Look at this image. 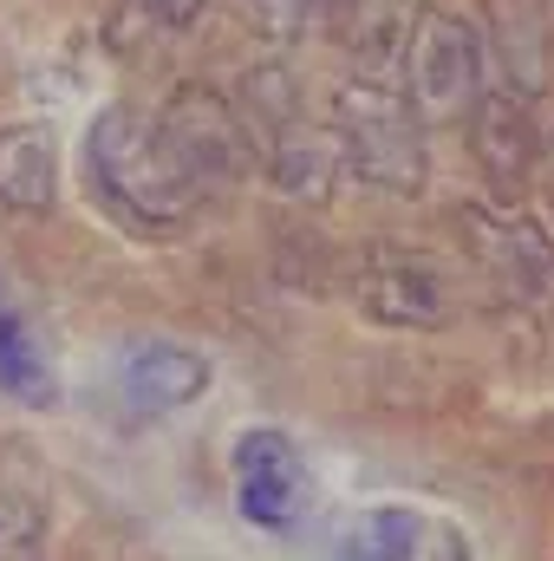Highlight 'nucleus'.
<instances>
[{
    "label": "nucleus",
    "instance_id": "f257e3e1",
    "mask_svg": "<svg viewBox=\"0 0 554 561\" xmlns=\"http://www.w3.org/2000/svg\"><path fill=\"white\" fill-rule=\"evenodd\" d=\"M85 176H92V196L138 236H170L203 209V196L189 190V176L157 138V118L138 105H105L92 118Z\"/></svg>",
    "mask_w": 554,
    "mask_h": 561
},
{
    "label": "nucleus",
    "instance_id": "f03ea898",
    "mask_svg": "<svg viewBox=\"0 0 554 561\" xmlns=\"http://www.w3.org/2000/svg\"><path fill=\"white\" fill-rule=\"evenodd\" d=\"M326 138H333V157H339V176H359L366 190L417 196L430 183V125L385 79H346L333 92Z\"/></svg>",
    "mask_w": 554,
    "mask_h": 561
},
{
    "label": "nucleus",
    "instance_id": "7ed1b4c3",
    "mask_svg": "<svg viewBox=\"0 0 554 561\" xmlns=\"http://www.w3.org/2000/svg\"><path fill=\"white\" fill-rule=\"evenodd\" d=\"M450 229L489 300L529 320H554V229L542 216H522L509 203H457Z\"/></svg>",
    "mask_w": 554,
    "mask_h": 561
},
{
    "label": "nucleus",
    "instance_id": "20e7f679",
    "mask_svg": "<svg viewBox=\"0 0 554 561\" xmlns=\"http://www.w3.org/2000/svg\"><path fill=\"white\" fill-rule=\"evenodd\" d=\"M399 92L417 105L424 125H457L489 92V59L476 20L450 7H417L399 33Z\"/></svg>",
    "mask_w": 554,
    "mask_h": 561
},
{
    "label": "nucleus",
    "instance_id": "39448f33",
    "mask_svg": "<svg viewBox=\"0 0 554 561\" xmlns=\"http://www.w3.org/2000/svg\"><path fill=\"white\" fill-rule=\"evenodd\" d=\"M157 138L176 157V170L189 176L196 196L235 190L255 170V138H249L242 105L222 85H203V79L170 85V99L157 105Z\"/></svg>",
    "mask_w": 554,
    "mask_h": 561
},
{
    "label": "nucleus",
    "instance_id": "423d86ee",
    "mask_svg": "<svg viewBox=\"0 0 554 561\" xmlns=\"http://www.w3.org/2000/svg\"><path fill=\"white\" fill-rule=\"evenodd\" d=\"M229 483H235V510L242 523L268 529V536H293L307 503H313V470L300 457V444L280 424H249L229 444Z\"/></svg>",
    "mask_w": 554,
    "mask_h": 561
},
{
    "label": "nucleus",
    "instance_id": "0eeeda50",
    "mask_svg": "<svg viewBox=\"0 0 554 561\" xmlns=\"http://www.w3.org/2000/svg\"><path fill=\"white\" fill-rule=\"evenodd\" d=\"M203 392H209V359L189 353V346H176V340H138L112 366V412L131 431L189 412Z\"/></svg>",
    "mask_w": 554,
    "mask_h": 561
},
{
    "label": "nucleus",
    "instance_id": "6e6552de",
    "mask_svg": "<svg viewBox=\"0 0 554 561\" xmlns=\"http://www.w3.org/2000/svg\"><path fill=\"white\" fill-rule=\"evenodd\" d=\"M359 313L379 327H443L457 313V287L437 255L417 249H372L359 268Z\"/></svg>",
    "mask_w": 554,
    "mask_h": 561
},
{
    "label": "nucleus",
    "instance_id": "1a4fd4ad",
    "mask_svg": "<svg viewBox=\"0 0 554 561\" xmlns=\"http://www.w3.org/2000/svg\"><path fill=\"white\" fill-rule=\"evenodd\" d=\"M463 125H470V157H476V170L489 176L496 203L529 196V176H535V157H542L535 105L516 99V92H503V85H489V92L470 105Z\"/></svg>",
    "mask_w": 554,
    "mask_h": 561
},
{
    "label": "nucleus",
    "instance_id": "9d476101",
    "mask_svg": "<svg viewBox=\"0 0 554 561\" xmlns=\"http://www.w3.org/2000/svg\"><path fill=\"white\" fill-rule=\"evenodd\" d=\"M483 33V59H489V79L516 99H542L554 72V20L549 0H496L489 7V26Z\"/></svg>",
    "mask_w": 554,
    "mask_h": 561
},
{
    "label": "nucleus",
    "instance_id": "9b49d317",
    "mask_svg": "<svg viewBox=\"0 0 554 561\" xmlns=\"http://www.w3.org/2000/svg\"><path fill=\"white\" fill-rule=\"evenodd\" d=\"M53 203H59V138H53V125L0 131V209L53 216Z\"/></svg>",
    "mask_w": 554,
    "mask_h": 561
},
{
    "label": "nucleus",
    "instance_id": "f8f14e48",
    "mask_svg": "<svg viewBox=\"0 0 554 561\" xmlns=\"http://www.w3.org/2000/svg\"><path fill=\"white\" fill-rule=\"evenodd\" d=\"M424 542V516L399 503H372L359 516L339 523V536L326 542V561H417Z\"/></svg>",
    "mask_w": 554,
    "mask_h": 561
},
{
    "label": "nucleus",
    "instance_id": "ddd939ff",
    "mask_svg": "<svg viewBox=\"0 0 554 561\" xmlns=\"http://www.w3.org/2000/svg\"><path fill=\"white\" fill-rule=\"evenodd\" d=\"M209 13V0H112V20H105V46L138 59V53H157L183 33H196Z\"/></svg>",
    "mask_w": 554,
    "mask_h": 561
},
{
    "label": "nucleus",
    "instance_id": "4468645a",
    "mask_svg": "<svg viewBox=\"0 0 554 561\" xmlns=\"http://www.w3.org/2000/svg\"><path fill=\"white\" fill-rule=\"evenodd\" d=\"M0 392H7L13 405H33V412L59 399L53 359L39 353V340H33V327H26V313L13 307L7 287H0Z\"/></svg>",
    "mask_w": 554,
    "mask_h": 561
},
{
    "label": "nucleus",
    "instance_id": "2eb2a0df",
    "mask_svg": "<svg viewBox=\"0 0 554 561\" xmlns=\"http://www.w3.org/2000/svg\"><path fill=\"white\" fill-rule=\"evenodd\" d=\"M46 542V503L33 496V483H13L0 470V561H39Z\"/></svg>",
    "mask_w": 554,
    "mask_h": 561
},
{
    "label": "nucleus",
    "instance_id": "dca6fc26",
    "mask_svg": "<svg viewBox=\"0 0 554 561\" xmlns=\"http://www.w3.org/2000/svg\"><path fill=\"white\" fill-rule=\"evenodd\" d=\"M320 7V20H333V33L339 39H353V46H399V33H405V13H399V0H313Z\"/></svg>",
    "mask_w": 554,
    "mask_h": 561
},
{
    "label": "nucleus",
    "instance_id": "f3484780",
    "mask_svg": "<svg viewBox=\"0 0 554 561\" xmlns=\"http://www.w3.org/2000/svg\"><path fill=\"white\" fill-rule=\"evenodd\" d=\"M242 13H249L255 39H268V46H293V39H307V26L320 20L313 0H242Z\"/></svg>",
    "mask_w": 554,
    "mask_h": 561
},
{
    "label": "nucleus",
    "instance_id": "a211bd4d",
    "mask_svg": "<svg viewBox=\"0 0 554 561\" xmlns=\"http://www.w3.org/2000/svg\"><path fill=\"white\" fill-rule=\"evenodd\" d=\"M417 561H470V542H463V529H450V523H424Z\"/></svg>",
    "mask_w": 554,
    "mask_h": 561
},
{
    "label": "nucleus",
    "instance_id": "6ab92c4d",
    "mask_svg": "<svg viewBox=\"0 0 554 561\" xmlns=\"http://www.w3.org/2000/svg\"><path fill=\"white\" fill-rule=\"evenodd\" d=\"M529 196L542 203V222H554V138H542V157H535V176H529Z\"/></svg>",
    "mask_w": 554,
    "mask_h": 561
}]
</instances>
